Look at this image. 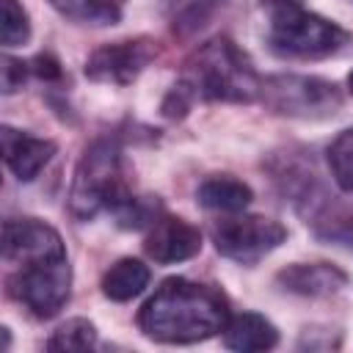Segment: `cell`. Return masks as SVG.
I'll use <instances>...</instances> for the list:
<instances>
[{
    "label": "cell",
    "instance_id": "obj_17",
    "mask_svg": "<svg viewBox=\"0 0 353 353\" xmlns=\"http://www.w3.org/2000/svg\"><path fill=\"white\" fill-rule=\"evenodd\" d=\"M61 17L80 25H116L121 19V0H47Z\"/></svg>",
    "mask_w": 353,
    "mask_h": 353
},
{
    "label": "cell",
    "instance_id": "obj_14",
    "mask_svg": "<svg viewBox=\"0 0 353 353\" xmlns=\"http://www.w3.org/2000/svg\"><path fill=\"white\" fill-rule=\"evenodd\" d=\"M279 342V331L276 325L256 314V312H243V314H232L229 323L223 325V345L229 350H270Z\"/></svg>",
    "mask_w": 353,
    "mask_h": 353
},
{
    "label": "cell",
    "instance_id": "obj_2",
    "mask_svg": "<svg viewBox=\"0 0 353 353\" xmlns=\"http://www.w3.org/2000/svg\"><path fill=\"white\" fill-rule=\"evenodd\" d=\"M182 80L190 85L196 99L204 102L248 105L259 99L262 88V77L254 69V61L229 36H215L204 41L185 61Z\"/></svg>",
    "mask_w": 353,
    "mask_h": 353
},
{
    "label": "cell",
    "instance_id": "obj_10",
    "mask_svg": "<svg viewBox=\"0 0 353 353\" xmlns=\"http://www.w3.org/2000/svg\"><path fill=\"white\" fill-rule=\"evenodd\" d=\"M143 251L149 259L160 262V265H174V262H185L190 256H196L201 251V232L188 223L185 218H174V215H160L143 240Z\"/></svg>",
    "mask_w": 353,
    "mask_h": 353
},
{
    "label": "cell",
    "instance_id": "obj_4",
    "mask_svg": "<svg viewBox=\"0 0 353 353\" xmlns=\"http://www.w3.org/2000/svg\"><path fill=\"white\" fill-rule=\"evenodd\" d=\"M265 41L279 58L317 61L334 55L347 41V33L336 22L306 11L303 6H281L268 11Z\"/></svg>",
    "mask_w": 353,
    "mask_h": 353
},
{
    "label": "cell",
    "instance_id": "obj_13",
    "mask_svg": "<svg viewBox=\"0 0 353 353\" xmlns=\"http://www.w3.org/2000/svg\"><path fill=\"white\" fill-rule=\"evenodd\" d=\"M237 0H168L165 17L176 39H193L234 8Z\"/></svg>",
    "mask_w": 353,
    "mask_h": 353
},
{
    "label": "cell",
    "instance_id": "obj_15",
    "mask_svg": "<svg viewBox=\"0 0 353 353\" xmlns=\"http://www.w3.org/2000/svg\"><path fill=\"white\" fill-rule=\"evenodd\" d=\"M196 201L210 210V212H243L251 201H254V190L229 174H215L207 176L199 188H196Z\"/></svg>",
    "mask_w": 353,
    "mask_h": 353
},
{
    "label": "cell",
    "instance_id": "obj_23",
    "mask_svg": "<svg viewBox=\"0 0 353 353\" xmlns=\"http://www.w3.org/2000/svg\"><path fill=\"white\" fill-rule=\"evenodd\" d=\"M30 63V74L33 77H39V80H44V83H55V80H61V63L52 58V55H47V52H41V55H36L33 61H28Z\"/></svg>",
    "mask_w": 353,
    "mask_h": 353
},
{
    "label": "cell",
    "instance_id": "obj_16",
    "mask_svg": "<svg viewBox=\"0 0 353 353\" xmlns=\"http://www.w3.org/2000/svg\"><path fill=\"white\" fill-rule=\"evenodd\" d=\"M149 268L141 262V259H132V256H124L119 262H113L105 273H102V292L105 298L110 301H132L135 295H141L149 284Z\"/></svg>",
    "mask_w": 353,
    "mask_h": 353
},
{
    "label": "cell",
    "instance_id": "obj_24",
    "mask_svg": "<svg viewBox=\"0 0 353 353\" xmlns=\"http://www.w3.org/2000/svg\"><path fill=\"white\" fill-rule=\"evenodd\" d=\"M265 11L270 8H281V6H303V0H259Z\"/></svg>",
    "mask_w": 353,
    "mask_h": 353
},
{
    "label": "cell",
    "instance_id": "obj_9",
    "mask_svg": "<svg viewBox=\"0 0 353 353\" xmlns=\"http://www.w3.org/2000/svg\"><path fill=\"white\" fill-rule=\"evenodd\" d=\"M50 256H66V245L55 226L39 218H8L3 223V259L8 268Z\"/></svg>",
    "mask_w": 353,
    "mask_h": 353
},
{
    "label": "cell",
    "instance_id": "obj_7",
    "mask_svg": "<svg viewBox=\"0 0 353 353\" xmlns=\"http://www.w3.org/2000/svg\"><path fill=\"white\" fill-rule=\"evenodd\" d=\"M210 240L221 256L237 265H256L287 240V229L265 215L223 212L218 221H212Z\"/></svg>",
    "mask_w": 353,
    "mask_h": 353
},
{
    "label": "cell",
    "instance_id": "obj_3",
    "mask_svg": "<svg viewBox=\"0 0 353 353\" xmlns=\"http://www.w3.org/2000/svg\"><path fill=\"white\" fill-rule=\"evenodd\" d=\"M135 199L127 174V160L116 138H97L80 157L72 188L69 212L77 221H91L99 212H119Z\"/></svg>",
    "mask_w": 353,
    "mask_h": 353
},
{
    "label": "cell",
    "instance_id": "obj_18",
    "mask_svg": "<svg viewBox=\"0 0 353 353\" xmlns=\"http://www.w3.org/2000/svg\"><path fill=\"white\" fill-rule=\"evenodd\" d=\"M97 345V328L85 317H72L61 323L44 342L47 350H91Z\"/></svg>",
    "mask_w": 353,
    "mask_h": 353
},
{
    "label": "cell",
    "instance_id": "obj_20",
    "mask_svg": "<svg viewBox=\"0 0 353 353\" xmlns=\"http://www.w3.org/2000/svg\"><path fill=\"white\" fill-rule=\"evenodd\" d=\"M0 36H3V47H19L30 39V22L25 8L17 0H3V25H0Z\"/></svg>",
    "mask_w": 353,
    "mask_h": 353
},
{
    "label": "cell",
    "instance_id": "obj_12",
    "mask_svg": "<svg viewBox=\"0 0 353 353\" xmlns=\"http://www.w3.org/2000/svg\"><path fill=\"white\" fill-rule=\"evenodd\" d=\"M52 154L55 141L36 138L14 127H3V160L19 182H33L41 174V168L52 160Z\"/></svg>",
    "mask_w": 353,
    "mask_h": 353
},
{
    "label": "cell",
    "instance_id": "obj_22",
    "mask_svg": "<svg viewBox=\"0 0 353 353\" xmlns=\"http://www.w3.org/2000/svg\"><path fill=\"white\" fill-rule=\"evenodd\" d=\"M28 74H30V63L28 61H19V58L6 55L3 58V94L19 91L22 83L28 80Z\"/></svg>",
    "mask_w": 353,
    "mask_h": 353
},
{
    "label": "cell",
    "instance_id": "obj_1",
    "mask_svg": "<svg viewBox=\"0 0 353 353\" xmlns=\"http://www.w3.org/2000/svg\"><path fill=\"white\" fill-rule=\"evenodd\" d=\"M229 317V301L218 287L174 276L146 298L138 312V328L154 342L193 345L223 331Z\"/></svg>",
    "mask_w": 353,
    "mask_h": 353
},
{
    "label": "cell",
    "instance_id": "obj_19",
    "mask_svg": "<svg viewBox=\"0 0 353 353\" xmlns=\"http://www.w3.org/2000/svg\"><path fill=\"white\" fill-rule=\"evenodd\" d=\"M328 165H331V174H334V182L353 193V127L350 130H342L331 146H328Z\"/></svg>",
    "mask_w": 353,
    "mask_h": 353
},
{
    "label": "cell",
    "instance_id": "obj_21",
    "mask_svg": "<svg viewBox=\"0 0 353 353\" xmlns=\"http://www.w3.org/2000/svg\"><path fill=\"white\" fill-rule=\"evenodd\" d=\"M193 102H196V94L190 91V85H188L185 80H179V83L171 85V91H168L165 99H163V116H168V119H182V116L193 108Z\"/></svg>",
    "mask_w": 353,
    "mask_h": 353
},
{
    "label": "cell",
    "instance_id": "obj_8",
    "mask_svg": "<svg viewBox=\"0 0 353 353\" xmlns=\"http://www.w3.org/2000/svg\"><path fill=\"white\" fill-rule=\"evenodd\" d=\"M157 58V41L149 36L119 39L97 47L85 58V77L94 83L127 85Z\"/></svg>",
    "mask_w": 353,
    "mask_h": 353
},
{
    "label": "cell",
    "instance_id": "obj_25",
    "mask_svg": "<svg viewBox=\"0 0 353 353\" xmlns=\"http://www.w3.org/2000/svg\"><path fill=\"white\" fill-rule=\"evenodd\" d=\"M347 91H350V97H353V72L347 74Z\"/></svg>",
    "mask_w": 353,
    "mask_h": 353
},
{
    "label": "cell",
    "instance_id": "obj_5",
    "mask_svg": "<svg viewBox=\"0 0 353 353\" xmlns=\"http://www.w3.org/2000/svg\"><path fill=\"white\" fill-rule=\"evenodd\" d=\"M6 292L33 317H55L72 295V265L69 256L33 259L11 265L6 276Z\"/></svg>",
    "mask_w": 353,
    "mask_h": 353
},
{
    "label": "cell",
    "instance_id": "obj_6",
    "mask_svg": "<svg viewBox=\"0 0 353 353\" xmlns=\"http://www.w3.org/2000/svg\"><path fill=\"white\" fill-rule=\"evenodd\" d=\"M259 99L268 110L290 119H331L342 108L336 83L314 74H270L262 77Z\"/></svg>",
    "mask_w": 353,
    "mask_h": 353
},
{
    "label": "cell",
    "instance_id": "obj_11",
    "mask_svg": "<svg viewBox=\"0 0 353 353\" xmlns=\"http://www.w3.org/2000/svg\"><path fill=\"white\" fill-rule=\"evenodd\" d=\"M276 284L292 295L328 298L347 284V273L331 262H295L276 273Z\"/></svg>",
    "mask_w": 353,
    "mask_h": 353
}]
</instances>
